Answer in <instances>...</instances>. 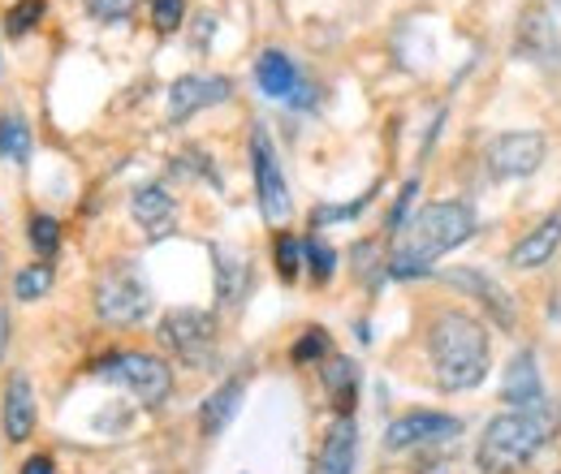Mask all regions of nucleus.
I'll list each match as a JSON object with an SVG mask.
<instances>
[{"label":"nucleus","mask_w":561,"mask_h":474,"mask_svg":"<svg viewBox=\"0 0 561 474\" xmlns=\"http://www.w3.org/2000/svg\"><path fill=\"white\" fill-rule=\"evenodd\" d=\"M471 233H476V211L467 204H427L398 229V242L389 255V276H398V280L427 276L440 255L462 246Z\"/></svg>","instance_id":"f257e3e1"},{"label":"nucleus","mask_w":561,"mask_h":474,"mask_svg":"<svg viewBox=\"0 0 561 474\" xmlns=\"http://www.w3.org/2000/svg\"><path fill=\"white\" fill-rule=\"evenodd\" d=\"M427 354H432V375L440 389L462 393L476 389L489 375V333L476 315L467 311H440L427 328Z\"/></svg>","instance_id":"f03ea898"},{"label":"nucleus","mask_w":561,"mask_h":474,"mask_svg":"<svg viewBox=\"0 0 561 474\" xmlns=\"http://www.w3.org/2000/svg\"><path fill=\"white\" fill-rule=\"evenodd\" d=\"M558 418L561 414L549 397L536 402L531 409H505V414H496L489 427H484L480 444H476V466L484 474L523 471L553 440Z\"/></svg>","instance_id":"7ed1b4c3"},{"label":"nucleus","mask_w":561,"mask_h":474,"mask_svg":"<svg viewBox=\"0 0 561 474\" xmlns=\"http://www.w3.org/2000/svg\"><path fill=\"white\" fill-rule=\"evenodd\" d=\"M160 340H164L169 354H178L195 371H208L216 362V324H211L208 311H195V307L169 311L160 320Z\"/></svg>","instance_id":"20e7f679"},{"label":"nucleus","mask_w":561,"mask_h":474,"mask_svg":"<svg viewBox=\"0 0 561 474\" xmlns=\"http://www.w3.org/2000/svg\"><path fill=\"white\" fill-rule=\"evenodd\" d=\"M95 375H104V380L130 389L142 406H160V402L173 393V375H169V367H164L160 358H151V354H139V349H126V354L104 358V362L95 367Z\"/></svg>","instance_id":"39448f33"},{"label":"nucleus","mask_w":561,"mask_h":474,"mask_svg":"<svg viewBox=\"0 0 561 474\" xmlns=\"http://www.w3.org/2000/svg\"><path fill=\"white\" fill-rule=\"evenodd\" d=\"M147 307H151V293H147V285L139 280L135 268L117 264V268H108L100 276L95 311H100L104 324H139L142 315H147Z\"/></svg>","instance_id":"423d86ee"},{"label":"nucleus","mask_w":561,"mask_h":474,"mask_svg":"<svg viewBox=\"0 0 561 474\" xmlns=\"http://www.w3.org/2000/svg\"><path fill=\"white\" fill-rule=\"evenodd\" d=\"M251 169H255V195H260V211L268 224H280L289 220V186L280 177V164H277V151H273V138L264 126H255L251 135Z\"/></svg>","instance_id":"0eeeda50"},{"label":"nucleus","mask_w":561,"mask_h":474,"mask_svg":"<svg viewBox=\"0 0 561 474\" xmlns=\"http://www.w3.org/2000/svg\"><path fill=\"white\" fill-rule=\"evenodd\" d=\"M549 142L540 130H510L489 142V169L496 177H527L545 164Z\"/></svg>","instance_id":"6e6552de"},{"label":"nucleus","mask_w":561,"mask_h":474,"mask_svg":"<svg viewBox=\"0 0 561 474\" xmlns=\"http://www.w3.org/2000/svg\"><path fill=\"white\" fill-rule=\"evenodd\" d=\"M462 431L458 418L449 414H436V409H411L402 418L389 423L385 431V449L389 453H402V449H420V444H440V440H454Z\"/></svg>","instance_id":"1a4fd4ad"},{"label":"nucleus","mask_w":561,"mask_h":474,"mask_svg":"<svg viewBox=\"0 0 561 474\" xmlns=\"http://www.w3.org/2000/svg\"><path fill=\"white\" fill-rule=\"evenodd\" d=\"M220 100H229V82L225 78H216V73H186V78H178L169 86V117L186 122L199 108H211Z\"/></svg>","instance_id":"9d476101"},{"label":"nucleus","mask_w":561,"mask_h":474,"mask_svg":"<svg viewBox=\"0 0 561 474\" xmlns=\"http://www.w3.org/2000/svg\"><path fill=\"white\" fill-rule=\"evenodd\" d=\"M354 466H358V427L351 414H337V423L329 427V436L316 453L311 474H354Z\"/></svg>","instance_id":"9b49d317"},{"label":"nucleus","mask_w":561,"mask_h":474,"mask_svg":"<svg viewBox=\"0 0 561 474\" xmlns=\"http://www.w3.org/2000/svg\"><path fill=\"white\" fill-rule=\"evenodd\" d=\"M31 431H35V393L26 375H13L4 384V440L22 444L31 440Z\"/></svg>","instance_id":"f8f14e48"},{"label":"nucleus","mask_w":561,"mask_h":474,"mask_svg":"<svg viewBox=\"0 0 561 474\" xmlns=\"http://www.w3.org/2000/svg\"><path fill=\"white\" fill-rule=\"evenodd\" d=\"M501 393H505V402H510L514 409H531L536 402H545V389H540V371H536L531 349H523V354L510 358Z\"/></svg>","instance_id":"ddd939ff"},{"label":"nucleus","mask_w":561,"mask_h":474,"mask_svg":"<svg viewBox=\"0 0 561 474\" xmlns=\"http://www.w3.org/2000/svg\"><path fill=\"white\" fill-rule=\"evenodd\" d=\"M558 242H561V211H553L549 220H540V224L510 251V264H514V268H540V264L553 259Z\"/></svg>","instance_id":"4468645a"},{"label":"nucleus","mask_w":561,"mask_h":474,"mask_svg":"<svg viewBox=\"0 0 561 474\" xmlns=\"http://www.w3.org/2000/svg\"><path fill=\"white\" fill-rule=\"evenodd\" d=\"M130 216L139 220L151 238H160V233L173 229L178 204H173V195L164 186H142V190H135V199H130Z\"/></svg>","instance_id":"2eb2a0df"},{"label":"nucleus","mask_w":561,"mask_h":474,"mask_svg":"<svg viewBox=\"0 0 561 474\" xmlns=\"http://www.w3.org/2000/svg\"><path fill=\"white\" fill-rule=\"evenodd\" d=\"M445 280L449 285H458V289H471V293H480V302L492 311V320L501 324V328H510L514 324V307H510V298L501 293V285L489 280L484 271H445Z\"/></svg>","instance_id":"dca6fc26"},{"label":"nucleus","mask_w":561,"mask_h":474,"mask_svg":"<svg viewBox=\"0 0 561 474\" xmlns=\"http://www.w3.org/2000/svg\"><path fill=\"white\" fill-rule=\"evenodd\" d=\"M255 82H260V91H264L268 100H289L294 86H298V69H294V61H289L285 53L268 48V53L255 61Z\"/></svg>","instance_id":"f3484780"},{"label":"nucleus","mask_w":561,"mask_h":474,"mask_svg":"<svg viewBox=\"0 0 561 474\" xmlns=\"http://www.w3.org/2000/svg\"><path fill=\"white\" fill-rule=\"evenodd\" d=\"M242 393H247V384L242 380H225L216 393H211L204 409H199V427H204V436H220L225 427H229V418L238 414L242 406Z\"/></svg>","instance_id":"a211bd4d"},{"label":"nucleus","mask_w":561,"mask_h":474,"mask_svg":"<svg viewBox=\"0 0 561 474\" xmlns=\"http://www.w3.org/2000/svg\"><path fill=\"white\" fill-rule=\"evenodd\" d=\"M211 255H216V293H220V302L225 307H238L242 293H247V276H251L247 259L233 255V251H225V246H216Z\"/></svg>","instance_id":"6ab92c4d"},{"label":"nucleus","mask_w":561,"mask_h":474,"mask_svg":"<svg viewBox=\"0 0 561 474\" xmlns=\"http://www.w3.org/2000/svg\"><path fill=\"white\" fill-rule=\"evenodd\" d=\"M0 160H9V164H26L31 160V126L18 113L0 117Z\"/></svg>","instance_id":"aec40b11"},{"label":"nucleus","mask_w":561,"mask_h":474,"mask_svg":"<svg viewBox=\"0 0 561 474\" xmlns=\"http://www.w3.org/2000/svg\"><path fill=\"white\" fill-rule=\"evenodd\" d=\"M324 384H329V393H333V406L342 409V414H351L354 393H358V371H354L351 358L329 362V367H324Z\"/></svg>","instance_id":"412c9836"},{"label":"nucleus","mask_w":561,"mask_h":474,"mask_svg":"<svg viewBox=\"0 0 561 474\" xmlns=\"http://www.w3.org/2000/svg\"><path fill=\"white\" fill-rule=\"evenodd\" d=\"M48 289H53V264H26V268L13 276V293L22 302H39Z\"/></svg>","instance_id":"4be33fe9"},{"label":"nucleus","mask_w":561,"mask_h":474,"mask_svg":"<svg viewBox=\"0 0 561 474\" xmlns=\"http://www.w3.org/2000/svg\"><path fill=\"white\" fill-rule=\"evenodd\" d=\"M31 246H35L44 259H53L57 246H61V224H57L53 216H35V220H31Z\"/></svg>","instance_id":"5701e85b"},{"label":"nucleus","mask_w":561,"mask_h":474,"mask_svg":"<svg viewBox=\"0 0 561 474\" xmlns=\"http://www.w3.org/2000/svg\"><path fill=\"white\" fill-rule=\"evenodd\" d=\"M39 18H44V0H18V4L4 13V31L18 39V35H26Z\"/></svg>","instance_id":"b1692460"},{"label":"nucleus","mask_w":561,"mask_h":474,"mask_svg":"<svg viewBox=\"0 0 561 474\" xmlns=\"http://www.w3.org/2000/svg\"><path fill=\"white\" fill-rule=\"evenodd\" d=\"M329 354V333L324 328H307L302 337H298V345L289 349V358L298 362V367H307V362H316V358H324Z\"/></svg>","instance_id":"393cba45"},{"label":"nucleus","mask_w":561,"mask_h":474,"mask_svg":"<svg viewBox=\"0 0 561 474\" xmlns=\"http://www.w3.org/2000/svg\"><path fill=\"white\" fill-rule=\"evenodd\" d=\"M302 255H307V264H311V276H316V280H329L333 268H337L333 246H324L320 238H307V242H302Z\"/></svg>","instance_id":"a878e982"},{"label":"nucleus","mask_w":561,"mask_h":474,"mask_svg":"<svg viewBox=\"0 0 561 474\" xmlns=\"http://www.w3.org/2000/svg\"><path fill=\"white\" fill-rule=\"evenodd\" d=\"M302 268V242L298 238H289V233H280L277 238V271L280 280H294Z\"/></svg>","instance_id":"bb28decb"},{"label":"nucleus","mask_w":561,"mask_h":474,"mask_svg":"<svg viewBox=\"0 0 561 474\" xmlns=\"http://www.w3.org/2000/svg\"><path fill=\"white\" fill-rule=\"evenodd\" d=\"M182 13H186V0H151V22L156 31H178L182 26Z\"/></svg>","instance_id":"cd10ccee"},{"label":"nucleus","mask_w":561,"mask_h":474,"mask_svg":"<svg viewBox=\"0 0 561 474\" xmlns=\"http://www.w3.org/2000/svg\"><path fill=\"white\" fill-rule=\"evenodd\" d=\"M135 4H139V0H87V9H91L95 18H104V22H117V18L135 13Z\"/></svg>","instance_id":"c85d7f7f"},{"label":"nucleus","mask_w":561,"mask_h":474,"mask_svg":"<svg viewBox=\"0 0 561 474\" xmlns=\"http://www.w3.org/2000/svg\"><path fill=\"white\" fill-rule=\"evenodd\" d=\"M415 190H420V182H407V186H402L398 204H393V211H389V233L402 229V216H407V207H411V199H415Z\"/></svg>","instance_id":"c756f323"},{"label":"nucleus","mask_w":561,"mask_h":474,"mask_svg":"<svg viewBox=\"0 0 561 474\" xmlns=\"http://www.w3.org/2000/svg\"><path fill=\"white\" fill-rule=\"evenodd\" d=\"M53 471H57V466H53V458H48V453H35V458L22 466V474H53Z\"/></svg>","instance_id":"7c9ffc66"}]
</instances>
